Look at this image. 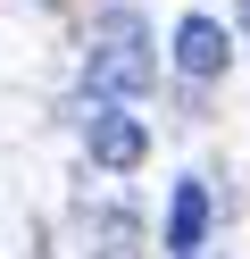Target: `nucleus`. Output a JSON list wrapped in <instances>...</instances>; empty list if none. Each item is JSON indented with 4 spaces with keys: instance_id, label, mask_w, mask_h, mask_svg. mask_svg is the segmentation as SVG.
Listing matches in <instances>:
<instances>
[{
    "instance_id": "f257e3e1",
    "label": "nucleus",
    "mask_w": 250,
    "mask_h": 259,
    "mask_svg": "<svg viewBox=\"0 0 250 259\" xmlns=\"http://www.w3.org/2000/svg\"><path fill=\"white\" fill-rule=\"evenodd\" d=\"M150 75H159V51H150V34H142V17L133 9H117V17H100L92 25V51H83V92L92 101H142L150 92Z\"/></svg>"
},
{
    "instance_id": "f03ea898",
    "label": "nucleus",
    "mask_w": 250,
    "mask_h": 259,
    "mask_svg": "<svg viewBox=\"0 0 250 259\" xmlns=\"http://www.w3.org/2000/svg\"><path fill=\"white\" fill-rule=\"evenodd\" d=\"M142 159H150V125L133 117L125 101H100L92 109V167L100 176H133Z\"/></svg>"
},
{
    "instance_id": "7ed1b4c3",
    "label": "nucleus",
    "mask_w": 250,
    "mask_h": 259,
    "mask_svg": "<svg viewBox=\"0 0 250 259\" xmlns=\"http://www.w3.org/2000/svg\"><path fill=\"white\" fill-rule=\"evenodd\" d=\"M167 59H175V75L183 84H217V75H225V59H233V34L217 17H175V42H167Z\"/></svg>"
},
{
    "instance_id": "20e7f679",
    "label": "nucleus",
    "mask_w": 250,
    "mask_h": 259,
    "mask_svg": "<svg viewBox=\"0 0 250 259\" xmlns=\"http://www.w3.org/2000/svg\"><path fill=\"white\" fill-rule=\"evenodd\" d=\"M200 242H209V184L183 176L167 192V259H200Z\"/></svg>"
},
{
    "instance_id": "39448f33",
    "label": "nucleus",
    "mask_w": 250,
    "mask_h": 259,
    "mask_svg": "<svg viewBox=\"0 0 250 259\" xmlns=\"http://www.w3.org/2000/svg\"><path fill=\"white\" fill-rule=\"evenodd\" d=\"M233 17H242V34H250V0H242V9H233Z\"/></svg>"
}]
</instances>
